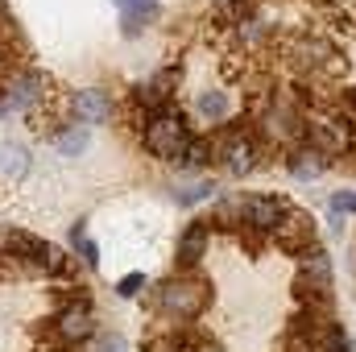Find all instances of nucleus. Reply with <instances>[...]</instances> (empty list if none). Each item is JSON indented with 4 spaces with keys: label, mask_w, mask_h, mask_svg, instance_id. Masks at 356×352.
<instances>
[{
    "label": "nucleus",
    "mask_w": 356,
    "mask_h": 352,
    "mask_svg": "<svg viewBox=\"0 0 356 352\" xmlns=\"http://www.w3.org/2000/svg\"><path fill=\"white\" fill-rule=\"evenodd\" d=\"M211 298V282L195 278V273H178V278H166L158 290H154V307L175 319V323H186V319H199L203 307Z\"/></svg>",
    "instance_id": "nucleus-2"
},
{
    "label": "nucleus",
    "mask_w": 356,
    "mask_h": 352,
    "mask_svg": "<svg viewBox=\"0 0 356 352\" xmlns=\"http://www.w3.org/2000/svg\"><path fill=\"white\" fill-rule=\"evenodd\" d=\"M195 108H199V116H203L207 125H224V116H228V95H224V91H199Z\"/></svg>",
    "instance_id": "nucleus-18"
},
{
    "label": "nucleus",
    "mask_w": 356,
    "mask_h": 352,
    "mask_svg": "<svg viewBox=\"0 0 356 352\" xmlns=\"http://www.w3.org/2000/svg\"><path fill=\"white\" fill-rule=\"evenodd\" d=\"M42 99H46V75H38V71L13 75V83H8V91H4L8 112H29V108H38Z\"/></svg>",
    "instance_id": "nucleus-11"
},
{
    "label": "nucleus",
    "mask_w": 356,
    "mask_h": 352,
    "mask_svg": "<svg viewBox=\"0 0 356 352\" xmlns=\"http://www.w3.org/2000/svg\"><path fill=\"white\" fill-rule=\"evenodd\" d=\"M50 332H54V340H58L63 349H75V344L91 340V336H95V311H91L88 294H75L71 303H63Z\"/></svg>",
    "instance_id": "nucleus-6"
},
{
    "label": "nucleus",
    "mask_w": 356,
    "mask_h": 352,
    "mask_svg": "<svg viewBox=\"0 0 356 352\" xmlns=\"http://www.w3.org/2000/svg\"><path fill=\"white\" fill-rule=\"evenodd\" d=\"M0 116H8V104H4V95H0Z\"/></svg>",
    "instance_id": "nucleus-26"
},
{
    "label": "nucleus",
    "mask_w": 356,
    "mask_h": 352,
    "mask_svg": "<svg viewBox=\"0 0 356 352\" xmlns=\"http://www.w3.org/2000/svg\"><path fill=\"white\" fill-rule=\"evenodd\" d=\"M191 141H195V133H191L186 116L178 112L175 104H170V108L149 112V116H145V125H141V145H145L154 158H162V162H178V158L186 154V145H191Z\"/></svg>",
    "instance_id": "nucleus-1"
},
{
    "label": "nucleus",
    "mask_w": 356,
    "mask_h": 352,
    "mask_svg": "<svg viewBox=\"0 0 356 352\" xmlns=\"http://www.w3.org/2000/svg\"><path fill=\"white\" fill-rule=\"evenodd\" d=\"M71 108H75V116H79V125H108L112 120V112H116V104H112V95L104 88H79L71 95Z\"/></svg>",
    "instance_id": "nucleus-10"
},
{
    "label": "nucleus",
    "mask_w": 356,
    "mask_h": 352,
    "mask_svg": "<svg viewBox=\"0 0 356 352\" xmlns=\"http://www.w3.org/2000/svg\"><path fill=\"white\" fill-rule=\"evenodd\" d=\"M211 162H216V154H211V137H195V141L186 145V154L178 158L182 170H203V166H211Z\"/></svg>",
    "instance_id": "nucleus-20"
},
{
    "label": "nucleus",
    "mask_w": 356,
    "mask_h": 352,
    "mask_svg": "<svg viewBox=\"0 0 356 352\" xmlns=\"http://www.w3.org/2000/svg\"><path fill=\"white\" fill-rule=\"evenodd\" d=\"M220 4H232V0H220Z\"/></svg>",
    "instance_id": "nucleus-27"
},
{
    "label": "nucleus",
    "mask_w": 356,
    "mask_h": 352,
    "mask_svg": "<svg viewBox=\"0 0 356 352\" xmlns=\"http://www.w3.org/2000/svg\"><path fill=\"white\" fill-rule=\"evenodd\" d=\"M0 170H4L8 178H25V175H29V150H25V145H17V141L0 145Z\"/></svg>",
    "instance_id": "nucleus-17"
},
{
    "label": "nucleus",
    "mask_w": 356,
    "mask_h": 352,
    "mask_svg": "<svg viewBox=\"0 0 356 352\" xmlns=\"http://www.w3.org/2000/svg\"><path fill=\"white\" fill-rule=\"evenodd\" d=\"M145 352H199V340H195L182 323H170L166 332H158V336L145 344Z\"/></svg>",
    "instance_id": "nucleus-16"
},
{
    "label": "nucleus",
    "mask_w": 356,
    "mask_h": 352,
    "mask_svg": "<svg viewBox=\"0 0 356 352\" xmlns=\"http://www.w3.org/2000/svg\"><path fill=\"white\" fill-rule=\"evenodd\" d=\"M327 166H332V158H323V154H319L315 145H307V141H302V145H294V150H286V170L298 178V182L319 178Z\"/></svg>",
    "instance_id": "nucleus-13"
},
{
    "label": "nucleus",
    "mask_w": 356,
    "mask_h": 352,
    "mask_svg": "<svg viewBox=\"0 0 356 352\" xmlns=\"http://www.w3.org/2000/svg\"><path fill=\"white\" fill-rule=\"evenodd\" d=\"M116 8H120V21H124V33L133 38L145 21H154L158 13H162V4L158 0H112Z\"/></svg>",
    "instance_id": "nucleus-15"
},
{
    "label": "nucleus",
    "mask_w": 356,
    "mask_h": 352,
    "mask_svg": "<svg viewBox=\"0 0 356 352\" xmlns=\"http://www.w3.org/2000/svg\"><path fill=\"white\" fill-rule=\"evenodd\" d=\"M286 58H290L298 71H311V75L336 71V46H332L327 38H319V33H298V38H290Z\"/></svg>",
    "instance_id": "nucleus-7"
},
{
    "label": "nucleus",
    "mask_w": 356,
    "mask_h": 352,
    "mask_svg": "<svg viewBox=\"0 0 356 352\" xmlns=\"http://www.w3.org/2000/svg\"><path fill=\"white\" fill-rule=\"evenodd\" d=\"M207 241H211V228H207V220H191L182 232H178V265L182 269H195V265L203 262V253H207Z\"/></svg>",
    "instance_id": "nucleus-12"
},
{
    "label": "nucleus",
    "mask_w": 356,
    "mask_h": 352,
    "mask_svg": "<svg viewBox=\"0 0 356 352\" xmlns=\"http://www.w3.org/2000/svg\"><path fill=\"white\" fill-rule=\"evenodd\" d=\"M178 91V71H158L149 83L133 91L137 104H145V112H158V108H170V95Z\"/></svg>",
    "instance_id": "nucleus-14"
},
{
    "label": "nucleus",
    "mask_w": 356,
    "mask_h": 352,
    "mask_svg": "<svg viewBox=\"0 0 356 352\" xmlns=\"http://www.w3.org/2000/svg\"><path fill=\"white\" fill-rule=\"evenodd\" d=\"M216 195V182H191V186H182V191H175V199H178V207H195V203H207Z\"/></svg>",
    "instance_id": "nucleus-21"
},
{
    "label": "nucleus",
    "mask_w": 356,
    "mask_h": 352,
    "mask_svg": "<svg viewBox=\"0 0 356 352\" xmlns=\"http://www.w3.org/2000/svg\"><path fill=\"white\" fill-rule=\"evenodd\" d=\"M356 211V191H336L332 195V216H353Z\"/></svg>",
    "instance_id": "nucleus-24"
},
{
    "label": "nucleus",
    "mask_w": 356,
    "mask_h": 352,
    "mask_svg": "<svg viewBox=\"0 0 356 352\" xmlns=\"http://www.w3.org/2000/svg\"><path fill=\"white\" fill-rule=\"evenodd\" d=\"M332 286H336V269L323 249L298 257V298L307 303V311H332Z\"/></svg>",
    "instance_id": "nucleus-4"
},
{
    "label": "nucleus",
    "mask_w": 356,
    "mask_h": 352,
    "mask_svg": "<svg viewBox=\"0 0 356 352\" xmlns=\"http://www.w3.org/2000/svg\"><path fill=\"white\" fill-rule=\"evenodd\" d=\"M54 145H58L63 158H79V154L88 150V129H79V125H63V129L54 133Z\"/></svg>",
    "instance_id": "nucleus-19"
},
{
    "label": "nucleus",
    "mask_w": 356,
    "mask_h": 352,
    "mask_svg": "<svg viewBox=\"0 0 356 352\" xmlns=\"http://www.w3.org/2000/svg\"><path fill=\"white\" fill-rule=\"evenodd\" d=\"M211 154H216V162H224V170L232 178H245L261 162V137L253 129L236 125V129H224L211 137Z\"/></svg>",
    "instance_id": "nucleus-3"
},
{
    "label": "nucleus",
    "mask_w": 356,
    "mask_h": 352,
    "mask_svg": "<svg viewBox=\"0 0 356 352\" xmlns=\"http://www.w3.org/2000/svg\"><path fill=\"white\" fill-rule=\"evenodd\" d=\"M95 352H129V344H124L120 332H104V336L95 340Z\"/></svg>",
    "instance_id": "nucleus-25"
},
{
    "label": "nucleus",
    "mask_w": 356,
    "mask_h": 352,
    "mask_svg": "<svg viewBox=\"0 0 356 352\" xmlns=\"http://www.w3.org/2000/svg\"><path fill=\"white\" fill-rule=\"evenodd\" d=\"M141 290H145V273H124V278L116 282V294H120V298H137Z\"/></svg>",
    "instance_id": "nucleus-23"
},
{
    "label": "nucleus",
    "mask_w": 356,
    "mask_h": 352,
    "mask_svg": "<svg viewBox=\"0 0 356 352\" xmlns=\"http://www.w3.org/2000/svg\"><path fill=\"white\" fill-rule=\"evenodd\" d=\"M286 199H277V195H249V199H241V224L249 228V232H269L273 237V228L282 224V216H286Z\"/></svg>",
    "instance_id": "nucleus-9"
},
{
    "label": "nucleus",
    "mask_w": 356,
    "mask_h": 352,
    "mask_svg": "<svg viewBox=\"0 0 356 352\" xmlns=\"http://www.w3.org/2000/svg\"><path fill=\"white\" fill-rule=\"evenodd\" d=\"M0 249H4V257L13 265H21V269H42V273H50L54 253H58L50 241L33 237V232H25V228H4V232H0Z\"/></svg>",
    "instance_id": "nucleus-5"
},
{
    "label": "nucleus",
    "mask_w": 356,
    "mask_h": 352,
    "mask_svg": "<svg viewBox=\"0 0 356 352\" xmlns=\"http://www.w3.org/2000/svg\"><path fill=\"white\" fill-rule=\"evenodd\" d=\"M315 237H319L315 220H311L307 211H298V207H286L282 224L273 228V241H277L286 253H294V257H307L311 249H319V245H315Z\"/></svg>",
    "instance_id": "nucleus-8"
},
{
    "label": "nucleus",
    "mask_w": 356,
    "mask_h": 352,
    "mask_svg": "<svg viewBox=\"0 0 356 352\" xmlns=\"http://www.w3.org/2000/svg\"><path fill=\"white\" fill-rule=\"evenodd\" d=\"M71 245L83 253V265H88V269H95V265H99V249H95V241H88L83 220H79V224H71Z\"/></svg>",
    "instance_id": "nucleus-22"
}]
</instances>
